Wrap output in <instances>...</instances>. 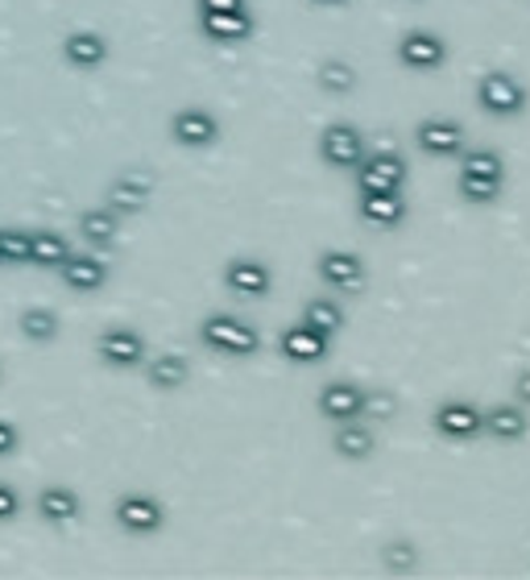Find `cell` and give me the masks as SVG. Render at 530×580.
<instances>
[{"instance_id":"obj_1","label":"cell","mask_w":530,"mask_h":580,"mask_svg":"<svg viewBox=\"0 0 530 580\" xmlns=\"http://www.w3.org/2000/svg\"><path fill=\"white\" fill-rule=\"evenodd\" d=\"M199 341H204V348L220 353V357H253L257 348H261V332L245 315L207 311L204 320H199Z\"/></svg>"},{"instance_id":"obj_2","label":"cell","mask_w":530,"mask_h":580,"mask_svg":"<svg viewBox=\"0 0 530 580\" xmlns=\"http://www.w3.org/2000/svg\"><path fill=\"white\" fill-rule=\"evenodd\" d=\"M477 104L489 112V117H522L527 112V84H518L513 75L506 71H489V75H480L477 79Z\"/></svg>"},{"instance_id":"obj_3","label":"cell","mask_w":530,"mask_h":580,"mask_svg":"<svg viewBox=\"0 0 530 580\" xmlns=\"http://www.w3.org/2000/svg\"><path fill=\"white\" fill-rule=\"evenodd\" d=\"M112 518H117V527L125 535H133V539H145V535H158V530L166 527V506L158 502L154 494H120L117 506H112Z\"/></svg>"},{"instance_id":"obj_4","label":"cell","mask_w":530,"mask_h":580,"mask_svg":"<svg viewBox=\"0 0 530 580\" xmlns=\"http://www.w3.org/2000/svg\"><path fill=\"white\" fill-rule=\"evenodd\" d=\"M369 154L365 146V133L348 120H332L324 133H320V158H324L332 171H357Z\"/></svg>"},{"instance_id":"obj_5","label":"cell","mask_w":530,"mask_h":580,"mask_svg":"<svg viewBox=\"0 0 530 580\" xmlns=\"http://www.w3.org/2000/svg\"><path fill=\"white\" fill-rule=\"evenodd\" d=\"M315 270H320V282L327 290H336V294H357V290H365V278H369L360 254H353V249H324Z\"/></svg>"},{"instance_id":"obj_6","label":"cell","mask_w":530,"mask_h":580,"mask_svg":"<svg viewBox=\"0 0 530 580\" xmlns=\"http://www.w3.org/2000/svg\"><path fill=\"white\" fill-rule=\"evenodd\" d=\"M171 137L174 146H183V150H212L220 141V120H216V112L199 108V104H187V108H179L171 117Z\"/></svg>"},{"instance_id":"obj_7","label":"cell","mask_w":530,"mask_h":580,"mask_svg":"<svg viewBox=\"0 0 530 580\" xmlns=\"http://www.w3.org/2000/svg\"><path fill=\"white\" fill-rule=\"evenodd\" d=\"M96 353H100L104 365H112V369H138L145 365V336H141L138 327H104L100 341H96Z\"/></svg>"},{"instance_id":"obj_8","label":"cell","mask_w":530,"mask_h":580,"mask_svg":"<svg viewBox=\"0 0 530 580\" xmlns=\"http://www.w3.org/2000/svg\"><path fill=\"white\" fill-rule=\"evenodd\" d=\"M278 353L291 361V365H320V361L332 353V336L324 332H315L311 324H291L282 327V336H278Z\"/></svg>"},{"instance_id":"obj_9","label":"cell","mask_w":530,"mask_h":580,"mask_svg":"<svg viewBox=\"0 0 530 580\" xmlns=\"http://www.w3.org/2000/svg\"><path fill=\"white\" fill-rule=\"evenodd\" d=\"M402 183H407V158L393 150H374L357 167L360 191H402Z\"/></svg>"},{"instance_id":"obj_10","label":"cell","mask_w":530,"mask_h":580,"mask_svg":"<svg viewBox=\"0 0 530 580\" xmlns=\"http://www.w3.org/2000/svg\"><path fill=\"white\" fill-rule=\"evenodd\" d=\"M365 394L369 390H360L357 382H327L315 407L327 423H353V419H365Z\"/></svg>"},{"instance_id":"obj_11","label":"cell","mask_w":530,"mask_h":580,"mask_svg":"<svg viewBox=\"0 0 530 580\" xmlns=\"http://www.w3.org/2000/svg\"><path fill=\"white\" fill-rule=\"evenodd\" d=\"M224 287L232 290V294H240V299H266L274 290V273L257 257H232L224 266Z\"/></svg>"},{"instance_id":"obj_12","label":"cell","mask_w":530,"mask_h":580,"mask_svg":"<svg viewBox=\"0 0 530 580\" xmlns=\"http://www.w3.org/2000/svg\"><path fill=\"white\" fill-rule=\"evenodd\" d=\"M398 63L411 71H435L447 63V42L431 30H411L398 42Z\"/></svg>"},{"instance_id":"obj_13","label":"cell","mask_w":530,"mask_h":580,"mask_svg":"<svg viewBox=\"0 0 530 580\" xmlns=\"http://www.w3.org/2000/svg\"><path fill=\"white\" fill-rule=\"evenodd\" d=\"M414 146L431 158L464 154V129L447 117H428V120H419V129H414Z\"/></svg>"},{"instance_id":"obj_14","label":"cell","mask_w":530,"mask_h":580,"mask_svg":"<svg viewBox=\"0 0 530 580\" xmlns=\"http://www.w3.org/2000/svg\"><path fill=\"white\" fill-rule=\"evenodd\" d=\"M199 30L207 42H220V46H237L249 42L257 30V21L249 9H224V13H199Z\"/></svg>"},{"instance_id":"obj_15","label":"cell","mask_w":530,"mask_h":580,"mask_svg":"<svg viewBox=\"0 0 530 580\" xmlns=\"http://www.w3.org/2000/svg\"><path fill=\"white\" fill-rule=\"evenodd\" d=\"M435 431L447 436V440H473L477 431H485V410L464 402V398L440 402V410H435Z\"/></svg>"},{"instance_id":"obj_16","label":"cell","mask_w":530,"mask_h":580,"mask_svg":"<svg viewBox=\"0 0 530 580\" xmlns=\"http://www.w3.org/2000/svg\"><path fill=\"white\" fill-rule=\"evenodd\" d=\"M150 200H154V187L141 174H120L104 191V207H112L117 216H138V212L150 207Z\"/></svg>"},{"instance_id":"obj_17","label":"cell","mask_w":530,"mask_h":580,"mask_svg":"<svg viewBox=\"0 0 530 580\" xmlns=\"http://www.w3.org/2000/svg\"><path fill=\"white\" fill-rule=\"evenodd\" d=\"M37 518L42 523H51V527H67V523H75L79 514H84V497L75 494L71 485H63V481H54V485H42V494H37Z\"/></svg>"},{"instance_id":"obj_18","label":"cell","mask_w":530,"mask_h":580,"mask_svg":"<svg viewBox=\"0 0 530 580\" xmlns=\"http://www.w3.org/2000/svg\"><path fill=\"white\" fill-rule=\"evenodd\" d=\"M63 63L75 71H96L108 63V37L96 30H71L63 37Z\"/></svg>"},{"instance_id":"obj_19","label":"cell","mask_w":530,"mask_h":580,"mask_svg":"<svg viewBox=\"0 0 530 580\" xmlns=\"http://www.w3.org/2000/svg\"><path fill=\"white\" fill-rule=\"evenodd\" d=\"M58 273L75 294H96L108 287V261H100V254H71Z\"/></svg>"},{"instance_id":"obj_20","label":"cell","mask_w":530,"mask_h":580,"mask_svg":"<svg viewBox=\"0 0 530 580\" xmlns=\"http://www.w3.org/2000/svg\"><path fill=\"white\" fill-rule=\"evenodd\" d=\"M360 221L374 228H398L407 216V200L402 191H360Z\"/></svg>"},{"instance_id":"obj_21","label":"cell","mask_w":530,"mask_h":580,"mask_svg":"<svg viewBox=\"0 0 530 580\" xmlns=\"http://www.w3.org/2000/svg\"><path fill=\"white\" fill-rule=\"evenodd\" d=\"M191 377V361L183 353H158V357H145V382L154 390H179Z\"/></svg>"},{"instance_id":"obj_22","label":"cell","mask_w":530,"mask_h":580,"mask_svg":"<svg viewBox=\"0 0 530 580\" xmlns=\"http://www.w3.org/2000/svg\"><path fill=\"white\" fill-rule=\"evenodd\" d=\"M527 410L522 402H497V407L485 410V431L494 436V440H522L527 436Z\"/></svg>"},{"instance_id":"obj_23","label":"cell","mask_w":530,"mask_h":580,"mask_svg":"<svg viewBox=\"0 0 530 580\" xmlns=\"http://www.w3.org/2000/svg\"><path fill=\"white\" fill-rule=\"evenodd\" d=\"M120 233V216L112 207H87L79 216V237L91 245V249H108Z\"/></svg>"},{"instance_id":"obj_24","label":"cell","mask_w":530,"mask_h":580,"mask_svg":"<svg viewBox=\"0 0 530 580\" xmlns=\"http://www.w3.org/2000/svg\"><path fill=\"white\" fill-rule=\"evenodd\" d=\"M332 448H336V457H344V461H369V457H374V431L360 423V419L340 423Z\"/></svg>"},{"instance_id":"obj_25","label":"cell","mask_w":530,"mask_h":580,"mask_svg":"<svg viewBox=\"0 0 530 580\" xmlns=\"http://www.w3.org/2000/svg\"><path fill=\"white\" fill-rule=\"evenodd\" d=\"M71 254H75V249L67 245L63 233H54V228H34V257H30V266H37V270H58Z\"/></svg>"},{"instance_id":"obj_26","label":"cell","mask_w":530,"mask_h":580,"mask_svg":"<svg viewBox=\"0 0 530 580\" xmlns=\"http://www.w3.org/2000/svg\"><path fill=\"white\" fill-rule=\"evenodd\" d=\"M18 332L25 336V341H34V344H51V341H58L63 320H58V311H54V308H30V311H21Z\"/></svg>"},{"instance_id":"obj_27","label":"cell","mask_w":530,"mask_h":580,"mask_svg":"<svg viewBox=\"0 0 530 580\" xmlns=\"http://www.w3.org/2000/svg\"><path fill=\"white\" fill-rule=\"evenodd\" d=\"M461 174H468V179H489V183H506V162H501L497 150H464Z\"/></svg>"},{"instance_id":"obj_28","label":"cell","mask_w":530,"mask_h":580,"mask_svg":"<svg viewBox=\"0 0 530 580\" xmlns=\"http://www.w3.org/2000/svg\"><path fill=\"white\" fill-rule=\"evenodd\" d=\"M303 324H311L315 332H324V336H336L344 327V311L336 299H327V294H320V299H307V308H303Z\"/></svg>"},{"instance_id":"obj_29","label":"cell","mask_w":530,"mask_h":580,"mask_svg":"<svg viewBox=\"0 0 530 580\" xmlns=\"http://www.w3.org/2000/svg\"><path fill=\"white\" fill-rule=\"evenodd\" d=\"M0 240H4V261L30 266V257H34V233H25V228H0Z\"/></svg>"},{"instance_id":"obj_30","label":"cell","mask_w":530,"mask_h":580,"mask_svg":"<svg viewBox=\"0 0 530 580\" xmlns=\"http://www.w3.org/2000/svg\"><path fill=\"white\" fill-rule=\"evenodd\" d=\"M320 84L327 87V92H353V84H357V71L348 67V63H340V58H332V63H324L320 67Z\"/></svg>"},{"instance_id":"obj_31","label":"cell","mask_w":530,"mask_h":580,"mask_svg":"<svg viewBox=\"0 0 530 580\" xmlns=\"http://www.w3.org/2000/svg\"><path fill=\"white\" fill-rule=\"evenodd\" d=\"M461 195L468 204H494L497 195H501V183H489V179H468L461 174Z\"/></svg>"},{"instance_id":"obj_32","label":"cell","mask_w":530,"mask_h":580,"mask_svg":"<svg viewBox=\"0 0 530 580\" xmlns=\"http://www.w3.org/2000/svg\"><path fill=\"white\" fill-rule=\"evenodd\" d=\"M18 514H21V494L9 481H0V523H13Z\"/></svg>"},{"instance_id":"obj_33","label":"cell","mask_w":530,"mask_h":580,"mask_svg":"<svg viewBox=\"0 0 530 580\" xmlns=\"http://www.w3.org/2000/svg\"><path fill=\"white\" fill-rule=\"evenodd\" d=\"M386 563H390V568H398V572L414 568V547L411 544H390V547H386Z\"/></svg>"},{"instance_id":"obj_34","label":"cell","mask_w":530,"mask_h":580,"mask_svg":"<svg viewBox=\"0 0 530 580\" xmlns=\"http://www.w3.org/2000/svg\"><path fill=\"white\" fill-rule=\"evenodd\" d=\"M21 444V431L18 423H9V419H0V457H13Z\"/></svg>"},{"instance_id":"obj_35","label":"cell","mask_w":530,"mask_h":580,"mask_svg":"<svg viewBox=\"0 0 530 580\" xmlns=\"http://www.w3.org/2000/svg\"><path fill=\"white\" fill-rule=\"evenodd\" d=\"M199 13H224V9H249V0H195Z\"/></svg>"},{"instance_id":"obj_36","label":"cell","mask_w":530,"mask_h":580,"mask_svg":"<svg viewBox=\"0 0 530 580\" xmlns=\"http://www.w3.org/2000/svg\"><path fill=\"white\" fill-rule=\"evenodd\" d=\"M513 398H518L522 407H530V369H527L522 377H518V382H513Z\"/></svg>"},{"instance_id":"obj_37","label":"cell","mask_w":530,"mask_h":580,"mask_svg":"<svg viewBox=\"0 0 530 580\" xmlns=\"http://www.w3.org/2000/svg\"><path fill=\"white\" fill-rule=\"evenodd\" d=\"M315 4H344V0H315Z\"/></svg>"},{"instance_id":"obj_38","label":"cell","mask_w":530,"mask_h":580,"mask_svg":"<svg viewBox=\"0 0 530 580\" xmlns=\"http://www.w3.org/2000/svg\"><path fill=\"white\" fill-rule=\"evenodd\" d=\"M0 266H4V240H0Z\"/></svg>"},{"instance_id":"obj_39","label":"cell","mask_w":530,"mask_h":580,"mask_svg":"<svg viewBox=\"0 0 530 580\" xmlns=\"http://www.w3.org/2000/svg\"><path fill=\"white\" fill-rule=\"evenodd\" d=\"M0 382H4V365H0Z\"/></svg>"}]
</instances>
